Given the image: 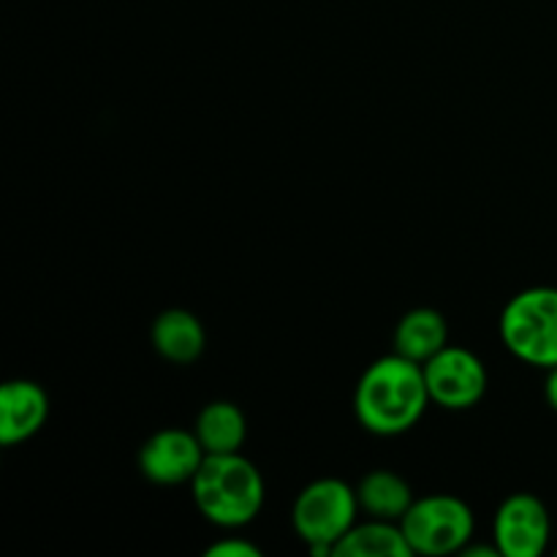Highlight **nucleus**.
Instances as JSON below:
<instances>
[{"instance_id":"nucleus-4","label":"nucleus","mask_w":557,"mask_h":557,"mask_svg":"<svg viewBox=\"0 0 557 557\" xmlns=\"http://www.w3.org/2000/svg\"><path fill=\"white\" fill-rule=\"evenodd\" d=\"M357 490L343 479H319L297 495L292 509V525L315 555H335V544L357 525Z\"/></svg>"},{"instance_id":"nucleus-1","label":"nucleus","mask_w":557,"mask_h":557,"mask_svg":"<svg viewBox=\"0 0 557 557\" xmlns=\"http://www.w3.org/2000/svg\"><path fill=\"white\" fill-rule=\"evenodd\" d=\"M428 403L433 400L422 364L400 354H389L375 359L362 373L354 395V411L368 433L392 438L417 428L428 411Z\"/></svg>"},{"instance_id":"nucleus-8","label":"nucleus","mask_w":557,"mask_h":557,"mask_svg":"<svg viewBox=\"0 0 557 557\" xmlns=\"http://www.w3.org/2000/svg\"><path fill=\"white\" fill-rule=\"evenodd\" d=\"M205 457L207 451L196 433L166 428L145 441L139 451V471L152 484H185L194 482Z\"/></svg>"},{"instance_id":"nucleus-6","label":"nucleus","mask_w":557,"mask_h":557,"mask_svg":"<svg viewBox=\"0 0 557 557\" xmlns=\"http://www.w3.org/2000/svg\"><path fill=\"white\" fill-rule=\"evenodd\" d=\"M430 400L446 411H468L487 392V368L473 351L460 346L441 348L422 364Z\"/></svg>"},{"instance_id":"nucleus-14","label":"nucleus","mask_w":557,"mask_h":557,"mask_svg":"<svg viewBox=\"0 0 557 557\" xmlns=\"http://www.w3.org/2000/svg\"><path fill=\"white\" fill-rule=\"evenodd\" d=\"M357 495L359 506H362L370 517L389 522H400L403 517H406V511L411 509L413 500H417L406 479L395 471H386V468L368 473V476L359 482Z\"/></svg>"},{"instance_id":"nucleus-16","label":"nucleus","mask_w":557,"mask_h":557,"mask_svg":"<svg viewBox=\"0 0 557 557\" xmlns=\"http://www.w3.org/2000/svg\"><path fill=\"white\" fill-rule=\"evenodd\" d=\"M544 397H547L549 408L557 413V368L547 370V384H544Z\"/></svg>"},{"instance_id":"nucleus-13","label":"nucleus","mask_w":557,"mask_h":557,"mask_svg":"<svg viewBox=\"0 0 557 557\" xmlns=\"http://www.w3.org/2000/svg\"><path fill=\"white\" fill-rule=\"evenodd\" d=\"M413 555L400 522L370 520L354 525L335 544V557H408Z\"/></svg>"},{"instance_id":"nucleus-12","label":"nucleus","mask_w":557,"mask_h":557,"mask_svg":"<svg viewBox=\"0 0 557 557\" xmlns=\"http://www.w3.org/2000/svg\"><path fill=\"white\" fill-rule=\"evenodd\" d=\"M194 433L207 455H234V451L243 449L248 422H245V413L239 411V406L228 400H215L201 408Z\"/></svg>"},{"instance_id":"nucleus-7","label":"nucleus","mask_w":557,"mask_h":557,"mask_svg":"<svg viewBox=\"0 0 557 557\" xmlns=\"http://www.w3.org/2000/svg\"><path fill=\"white\" fill-rule=\"evenodd\" d=\"M549 533V511L536 495L515 493L495 511L493 539L504 557H539L547 549Z\"/></svg>"},{"instance_id":"nucleus-2","label":"nucleus","mask_w":557,"mask_h":557,"mask_svg":"<svg viewBox=\"0 0 557 557\" xmlns=\"http://www.w3.org/2000/svg\"><path fill=\"white\" fill-rule=\"evenodd\" d=\"M190 490L196 509L218 528H245L253 522L267 495L261 471L239 451L207 455Z\"/></svg>"},{"instance_id":"nucleus-11","label":"nucleus","mask_w":557,"mask_h":557,"mask_svg":"<svg viewBox=\"0 0 557 557\" xmlns=\"http://www.w3.org/2000/svg\"><path fill=\"white\" fill-rule=\"evenodd\" d=\"M449 326L444 315L433 308L408 310L395 326V354L424 364L430 357L449 346Z\"/></svg>"},{"instance_id":"nucleus-10","label":"nucleus","mask_w":557,"mask_h":557,"mask_svg":"<svg viewBox=\"0 0 557 557\" xmlns=\"http://www.w3.org/2000/svg\"><path fill=\"white\" fill-rule=\"evenodd\" d=\"M152 348L161 354L166 362L174 364H190L205 354L207 335L201 321L194 313L183 308L163 310L150 330Z\"/></svg>"},{"instance_id":"nucleus-5","label":"nucleus","mask_w":557,"mask_h":557,"mask_svg":"<svg viewBox=\"0 0 557 557\" xmlns=\"http://www.w3.org/2000/svg\"><path fill=\"white\" fill-rule=\"evenodd\" d=\"M473 511L455 495H424L411 504L400 520L413 555H455L473 539Z\"/></svg>"},{"instance_id":"nucleus-15","label":"nucleus","mask_w":557,"mask_h":557,"mask_svg":"<svg viewBox=\"0 0 557 557\" xmlns=\"http://www.w3.org/2000/svg\"><path fill=\"white\" fill-rule=\"evenodd\" d=\"M207 557H261V549L245 539H223L207 549Z\"/></svg>"},{"instance_id":"nucleus-3","label":"nucleus","mask_w":557,"mask_h":557,"mask_svg":"<svg viewBox=\"0 0 557 557\" xmlns=\"http://www.w3.org/2000/svg\"><path fill=\"white\" fill-rule=\"evenodd\" d=\"M500 337L520 362L557 368V288L536 286L515 294L500 313Z\"/></svg>"},{"instance_id":"nucleus-9","label":"nucleus","mask_w":557,"mask_h":557,"mask_svg":"<svg viewBox=\"0 0 557 557\" xmlns=\"http://www.w3.org/2000/svg\"><path fill=\"white\" fill-rule=\"evenodd\" d=\"M49 417V397L33 381H9L0 389V441L22 444L44 428Z\"/></svg>"}]
</instances>
